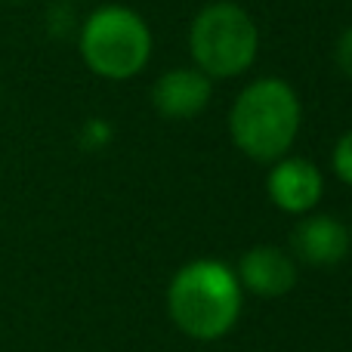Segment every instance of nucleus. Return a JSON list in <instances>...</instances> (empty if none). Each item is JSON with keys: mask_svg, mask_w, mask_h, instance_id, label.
Segmentation results:
<instances>
[{"mask_svg": "<svg viewBox=\"0 0 352 352\" xmlns=\"http://www.w3.org/2000/svg\"><path fill=\"white\" fill-rule=\"evenodd\" d=\"M300 115V99L291 84L278 78H260L244 87L229 111L232 142L248 158L275 164L297 140Z\"/></svg>", "mask_w": 352, "mask_h": 352, "instance_id": "obj_1", "label": "nucleus"}, {"mask_svg": "<svg viewBox=\"0 0 352 352\" xmlns=\"http://www.w3.org/2000/svg\"><path fill=\"white\" fill-rule=\"evenodd\" d=\"M167 303L179 331L195 340H219L238 322L241 287L229 266L217 260H195L173 275Z\"/></svg>", "mask_w": 352, "mask_h": 352, "instance_id": "obj_2", "label": "nucleus"}, {"mask_svg": "<svg viewBox=\"0 0 352 352\" xmlns=\"http://www.w3.org/2000/svg\"><path fill=\"white\" fill-rule=\"evenodd\" d=\"M80 56L99 78L127 80L146 68L152 31L146 19L127 6H99L80 28Z\"/></svg>", "mask_w": 352, "mask_h": 352, "instance_id": "obj_3", "label": "nucleus"}, {"mask_svg": "<svg viewBox=\"0 0 352 352\" xmlns=\"http://www.w3.org/2000/svg\"><path fill=\"white\" fill-rule=\"evenodd\" d=\"M188 47L198 72H204L207 78H235L254 65L260 31L241 6L219 0L195 16Z\"/></svg>", "mask_w": 352, "mask_h": 352, "instance_id": "obj_4", "label": "nucleus"}, {"mask_svg": "<svg viewBox=\"0 0 352 352\" xmlns=\"http://www.w3.org/2000/svg\"><path fill=\"white\" fill-rule=\"evenodd\" d=\"M269 198L285 213H309L322 198V173L306 158H278L266 179Z\"/></svg>", "mask_w": 352, "mask_h": 352, "instance_id": "obj_5", "label": "nucleus"}, {"mask_svg": "<svg viewBox=\"0 0 352 352\" xmlns=\"http://www.w3.org/2000/svg\"><path fill=\"white\" fill-rule=\"evenodd\" d=\"M210 102V78L198 68H170L152 87V105L170 121H186L207 109Z\"/></svg>", "mask_w": 352, "mask_h": 352, "instance_id": "obj_6", "label": "nucleus"}, {"mask_svg": "<svg viewBox=\"0 0 352 352\" xmlns=\"http://www.w3.org/2000/svg\"><path fill=\"white\" fill-rule=\"evenodd\" d=\"M244 287H250L260 297H281L297 285V266L281 248L272 244H260V248L248 250L238 266Z\"/></svg>", "mask_w": 352, "mask_h": 352, "instance_id": "obj_7", "label": "nucleus"}, {"mask_svg": "<svg viewBox=\"0 0 352 352\" xmlns=\"http://www.w3.org/2000/svg\"><path fill=\"white\" fill-rule=\"evenodd\" d=\"M291 244L309 266H337L349 250V232L334 217H306L294 229Z\"/></svg>", "mask_w": 352, "mask_h": 352, "instance_id": "obj_8", "label": "nucleus"}, {"mask_svg": "<svg viewBox=\"0 0 352 352\" xmlns=\"http://www.w3.org/2000/svg\"><path fill=\"white\" fill-rule=\"evenodd\" d=\"M331 164H334V173L340 176L346 186H352V130H349V133H343L340 142L334 146Z\"/></svg>", "mask_w": 352, "mask_h": 352, "instance_id": "obj_9", "label": "nucleus"}, {"mask_svg": "<svg viewBox=\"0 0 352 352\" xmlns=\"http://www.w3.org/2000/svg\"><path fill=\"white\" fill-rule=\"evenodd\" d=\"M334 59H337V65H340V72L346 74V78H352V25L340 34V41H337Z\"/></svg>", "mask_w": 352, "mask_h": 352, "instance_id": "obj_10", "label": "nucleus"}, {"mask_svg": "<svg viewBox=\"0 0 352 352\" xmlns=\"http://www.w3.org/2000/svg\"><path fill=\"white\" fill-rule=\"evenodd\" d=\"M109 136H111V130H109V124L105 121H87V127H84V146H90V148H102L105 142H109Z\"/></svg>", "mask_w": 352, "mask_h": 352, "instance_id": "obj_11", "label": "nucleus"}, {"mask_svg": "<svg viewBox=\"0 0 352 352\" xmlns=\"http://www.w3.org/2000/svg\"><path fill=\"white\" fill-rule=\"evenodd\" d=\"M6 3H25V0H6Z\"/></svg>", "mask_w": 352, "mask_h": 352, "instance_id": "obj_12", "label": "nucleus"}]
</instances>
